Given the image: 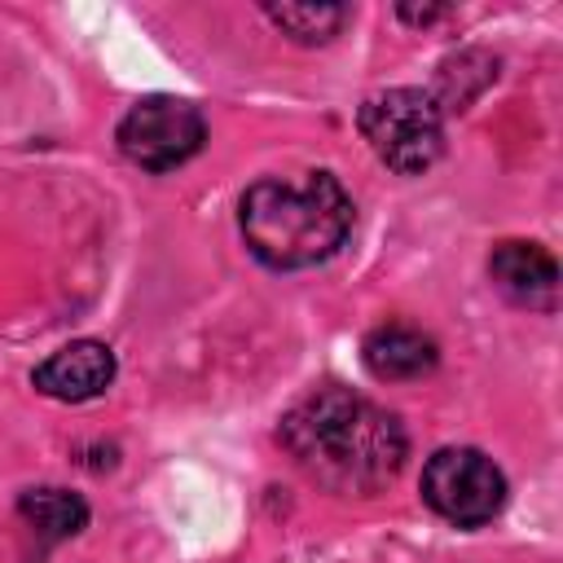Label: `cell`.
Segmentation results:
<instances>
[{"mask_svg":"<svg viewBox=\"0 0 563 563\" xmlns=\"http://www.w3.org/2000/svg\"><path fill=\"white\" fill-rule=\"evenodd\" d=\"M352 198L330 172L264 176L242 194V238L268 268H308L343 246Z\"/></svg>","mask_w":563,"mask_h":563,"instance_id":"7a4b0ae2","label":"cell"},{"mask_svg":"<svg viewBox=\"0 0 563 563\" xmlns=\"http://www.w3.org/2000/svg\"><path fill=\"white\" fill-rule=\"evenodd\" d=\"M264 13L299 44H325L347 22L343 4H264Z\"/></svg>","mask_w":563,"mask_h":563,"instance_id":"30bf717a","label":"cell"},{"mask_svg":"<svg viewBox=\"0 0 563 563\" xmlns=\"http://www.w3.org/2000/svg\"><path fill=\"white\" fill-rule=\"evenodd\" d=\"M365 369L378 378V383H409V378H422L435 369L440 352L431 343V334H422L418 325H405V321H387L378 325L369 339H365Z\"/></svg>","mask_w":563,"mask_h":563,"instance_id":"ba28073f","label":"cell"},{"mask_svg":"<svg viewBox=\"0 0 563 563\" xmlns=\"http://www.w3.org/2000/svg\"><path fill=\"white\" fill-rule=\"evenodd\" d=\"M18 515L44 541H66V537L84 532V523H88L84 497L66 493V488H31V493H22L18 497Z\"/></svg>","mask_w":563,"mask_h":563,"instance_id":"9c48e42d","label":"cell"},{"mask_svg":"<svg viewBox=\"0 0 563 563\" xmlns=\"http://www.w3.org/2000/svg\"><path fill=\"white\" fill-rule=\"evenodd\" d=\"M488 273H493V286H497L510 303L550 312L554 299H559V264H554V255H550L545 246H537V242H501V246L488 255Z\"/></svg>","mask_w":563,"mask_h":563,"instance_id":"52a82bcc","label":"cell"},{"mask_svg":"<svg viewBox=\"0 0 563 563\" xmlns=\"http://www.w3.org/2000/svg\"><path fill=\"white\" fill-rule=\"evenodd\" d=\"M356 123L378 163L400 176H422L444 150V114L422 88H387L365 97Z\"/></svg>","mask_w":563,"mask_h":563,"instance_id":"3957f363","label":"cell"},{"mask_svg":"<svg viewBox=\"0 0 563 563\" xmlns=\"http://www.w3.org/2000/svg\"><path fill=\"white\" fill-rule=\"evenodd\" d=\"M400 18L405 22H435V18H444V4H422V9H413V4H400Z\"/></svg>","mask_w":563,"mask_h":563,"instance_id":"8fae6325","label":"cell"},{"mask_svg":"<svg viewBox=\"0 0 563 563\" xmlns=\"http://www.w3.org/2000/svg\"><path fill=\"white\" fill-rule=\"evenodd\" d=\"M282 444L295 466L339 497H374L405 466V427L383 405L317 387L282 418Z\"/></svg>","mask_w":563,"mask_h":563,"instance_id":"6da1fadb","label":"cell"},{"mask_svg":"<svg viewBox=\"0 0 563 563\" xmlns=\"http://www.w3.org/2000/svg\"><path fill=\"white\" fill-rule=\"evenodd\" d=\"M207 141L202 110L185 97H141L119 123V150L145 172H172Z\"/></svg>","mask_w":563,"mask_h":563,"instance_id":"5b68a950","label":"cell"},{"mask_svg":"<svg viewBox=\"0 0 563 563\" xmlns=\"http://www.w3.org/2000/svg\"><path fill=\"white\" fill-rule=\"evenodd\" d=\"M31 383L53 400H92L114 383V352L97 339H75L35 365Z\"/></svg>","mask_w":563,"mask_h":563,"instance_id":"8992f818","label":"cell"},{"mask_svg":"<svg viewBox=\"0 0 563 563\" xmlns=\"http://www.w3.org/2000/svg\"><path fill=\"white\" fill-rule=\"evenodd\" d=\"M422 501L457 528H479L501 510L506 479L479 449H440L422 466Z\"/></svg>","mask_w":563,"mask_h":563,"instance_id":"277c9868","label":"cell"}]
</instances>
